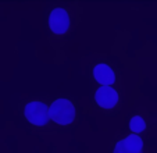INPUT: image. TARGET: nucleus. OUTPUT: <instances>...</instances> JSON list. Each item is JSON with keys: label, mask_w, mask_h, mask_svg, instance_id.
<instances>
[{"label": "nucleus", "mask_w": 157, "mask_h": 153, "mask_svg": "<svg viewBox=\"0 0 157 153\" xmlns=\"http://www.w3.org/2000/svg\"><path fill=\"white\" fill-rule=\"evenodd\" d=\"M49 113L52 120L60 125L71 124L75 118L74 104L67 99H57L56 102H53V104L49 107Z\"/></svg>", "instance_id": "nucleus-1"}, {"label": "nucleus", "mask_w": 157, "mask_h": 153, "mask_svg": "<svg viewBox=\"0 0 157 153\" xmlns=\"http://www.w3.org/2000/svg\"><path fill=\"white\" fill-rule=\"evenodd\" d=\"M25 117L33 125H44L49 123V107L42 102H31L25 106Z\"/></svg>", "instance_id": "nucleus-2"}, {"label": "nucleus", "mask_w": 157, "mask_h": 153, "mask_svg": "<svg viewBox=\"0 0 157 153\" xmlns=\"http://www.w3.org/2000/svg\"><path fill=\"white\" fill-rule=\"evenodd\" d=\"M49 27L57 35L65 33L70 28L68 13L65 11L64 9H54L50 13V17H49Z\"/></svg>", "instance_id": "nucleus-3"}, {"label": "nucleus", "mask_w": 157, "mask_h": 153, "mask_svg": "<svg viewBox=\"0 0 157 153\" xmlns=\"http://www.w3.org/2000/svg\"><path fill=\"white\" fill-rule=\"evenodd\" d=\"M98 104L103 109H111L118 102V93L111 86H100L95 95Z\"/></svg>", "instance_id": "nucleus-4"}, {"label": "nucleus", "mask_w": 157, "mask_h": 153, "mask_svg": "<svg viewBox=\"0 0 157 153\" xmlns=\"http://www.w3.org/2000/svg\"><path fill=\"white\" fill-rule=\"evenodd\" d=\"M93 75H95L96 81L100 82L103 86H110L111 84H114L116 81V75L114 71L109 67L107 64H99L93 70Z\"/></svg>", "instance_id": "nucleus-5"}, {"label": "nucleus", "mask_w": 157, "mask_h": 153, "mask_svg": "<svg viewBox=\"0 0 157 153\" xmlns=\"http://www.w3.org/2000/svg\"><path fill=\"white\" fill-rule=\"evenodd\" d=\"M122 145L124 147L131 153H142L143 149V141L140 139L139 135L136 134H131L129 136H127L125 139H122Z\"/></svg>", "instance_id": "nucleus-6"}, {"label": "nucleus", "mask_w": 157, "mask_h": 153, "mask_svg": "<svg viewBox=\"0 0 157 153\" xmlns=\"http://www.w3.org/2000/svg\"><path fill=\"white\" fill-rule=\"evenodd\" d=\"M129 128L133 134H139L146 128V124L140 116H135V117H132L129 121Z\"/></svg>", "instance_id": "nucleus-7"}, {"label": "nucleus", "mask_w": 157, "mask_h": 153, "mask_svg": "<svg viewBox=\"0 0 157 153\" xmlns=\"http://www.w3.org/2000/svg\"><path fill=\"white\" fill-rule=\"evenodd\" d=\"M114 153H131V152H128V150L124 147V145H122V142L120 141L116 145V149H114Z\"/></svg>", "instance_id": "nucleus-8"}]
</instances>
